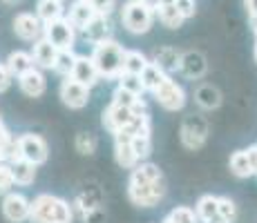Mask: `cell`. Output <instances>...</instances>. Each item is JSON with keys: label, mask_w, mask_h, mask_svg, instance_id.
Wrapping results in <instances>:
<instances>
[{"label": "cell", "mask_w": 257, "mask_h": 223, "mask_svg": "<svg viewBox=\"0 0 257 223\" xmlns=\"http://www.w3.org/2000/svg\"><path fill=\"white\" fill-rule=\"evenodd\" d=\"M168 78V74L164 72V69H161L159 65H157V63H148L146 65V69H143L141 72V83H143V89H148V92H155L157 87L161 85V83H164Z\"/></svg>", "instance_id": "44dd1931"}, {"label": "cell", "mask_w": 257, "mask_h": 223, "mask_svg": "<svg viewBox=\"0 0 257 223\" xmlns=\"http://www.w3.org/2000/svg\"><path fill=\"white\" fill-rule=\"evenodd\" d=\"M0 123H3V118H0Z\"/></svg>", "instance_id": "681fc988"}, {"label": "cell", "mask_w": 257, "mask_h": 223, "mask_svg": "<svg viewBox=\"0 0 257 223\" xmlns=\"http://www.w3.org/2000/svg\"><path fill=\"white\" fill-rule=\"evenodd\" d=\"M83 32H85V38H90L94 45L110 38V23H107V16H94V21L87 25Z\"/></svg>", "instance_id": "603a6c76"}, {"label": "cell", "mask_w": 257, "mask_h": 223, "mask_svg": "<svg viewBox=\"0 0 257 223\" xmlns=\"http://www.w3.org/2000/svg\"><path fill=\"white\" fill-rule=\"evenodd\" d=\"M132 136L130 134H125L123 130L114 132V154H116V163L121 167H125V170H135L137 163H139V158L135 156V152H132Z\"/></svg>", "instance_id": "7c38bea8"}, {"label": "cell", "mask_w": 257, "mask_h": 223, "mask_svg": "<svg viewBox=\"0 0 257 223\" xmlns=\"http://www.w3.org/2000/svg\"><path fill=\"white\" fill-rule=\"evenodd\" d=\"M244 7L250 18H257V0H244Z\"/></svg>", "instance_id": "b9f144b4"}, {"label": "cell", "mask_w": 257, "mask_h": 223, "mask_svg": "<svg viewBox=\"0 0 257 223\" xmlns=\"http://www.w3.org/2000/svg\"><path fill=\"white\" fill-rule=\"evenodd\" d=\"M9 141H12V134H9V130L3 125V123H0V150H3Z\"/></svg>", "instance_id": "ab89813d"}, {"label": "cell", "mask_w": 257, "mask_h": 223, "mask_svg": "<svg viewBox=\"0 0 257 223\" xmlns=\"http://www.w3.org/2000/svg\"><path fill=\"white\" fill-rule=\"evenodd\" d=\"M5 65H7L9 74H12L14 78H21L25 72H29L32 67H36L29 52H12V54H9V58L5 61Z\"/></svg>", "instance_id": "ffe728a7"}, {"label": "cell", "mask_w": 257, "mask_h": 223, "mask_svg": "<svg viewBox=\"0 0 257 223\" xmlns=\"http://www.w3.org/2000/svg\"><path fill=\"white\" fill-rule=\"evenodd\" d=\"M12 81H14V76L9 74L7 65H5V63H0V94L7 92V89L12 87Z\"/></svg>", "instance_id": "f35d334b"}, {"label": "cell", "mask_w": 257, "mask_h": 223, "mask_svg": "<svg viewBox=\"0 0 257 223\" xmlns=\"http://www.w3.org/2000/svg\"><path fill=\"white\" fill-rule=\"evenodd\" d=\"M43 38H47L58 52H61V49H72L74 43H76V29H74L70 25V21L63 16V18H56V21L45 23Z\"/></svg>", "instance_id": "277c9868"}, {"label": "cell", "mask_w": 257, "mask_h": 223, "mask_svg": "<svg viewBox=\"0 0 257 223\" xmlns=\"http://www.w3.org/2000/svg\"><path fill=\"white\" fill-rule=\"evenodd\" d=\"M9 167H12V176L16 185H32L36 181V165L34 163L18 158V161L9 163Z\"/></svg>", "instance_id": "d6986e66"}, {"label": "cell", "mask_w": 257, "mask_h": 223, "mask_svg": "<svg viewBox=\"0 0 257 223\" xmlns=\"http://www.w3.org/2000/svg\"><path fill=\"white\" fill-rule=\"evenodd\" d=\"M16 138H18V150H21V156L25 161L34 163L36 167L47 161L49 147L38 134H21V136H16Z\"/></svg>", "instance_id": "52a82bcc"}, {"label": "cell", "mask_w": 257, "mask_h": 223, "mask_svg": "<svg viewBox=\"0 0 257 223\" xmlns=\"http://www.w3.org/2000/svg\"><path fill=\"white\" fill-rule=\"evenodd\" d=\"M161 5H175V0H159Z\"/></svg>", "instance_id": "bcb514c9"}, {"label": "cell", "mask_w": 257, "mask_h": 223, "mask_svg": "<svg viewBox=\"0 0 257 223\" xmlns=\"http://www.w3.org/2000/svg\"><path fill=\"white\" fill-rule=\"evenodd\" d=\"M18 85H21L23 94H27V96L32 98H38L45 94V87H47V81L45 76H43V72L38 67H32L29 72H25L21 78H18Z\"/></svg>", "instance_id": "4fadbf2b"}, {"label": "cell", "mask_w": 257, "mask_h": 223, "mask_svg": "<svg viewBox=\"0 0 257 223\" xmlns=\"http://www.w3.org/2000/svg\"><path fill=\"white\" fill-rule=\"evenodd\" d=\"M152 94H155L157 103H159V105L164 107V110H168V112H177V110H181V107L186 105L184 87H181L177 81H172L170 76H168Z\"/></svg>", "instance_id": "8992f818"}, {"label": "cell", "mask_w": 257, "mask_h": 223, "mask_svg": "<svg viewBox=\"0 0 257 223\" xmlns=\"http://www.w3.org/2000/svg\"><path fill=\"white\" fill-rule=\"evenodd\" d=\"M230 172H233L235 176L239 178H248L253 176V165H250L248 161V154H246V150H237L233 156H230Z\"/></svg>", "instance_id": "d4e9b609"}, {"label": "cell", "mask_w": 257, "mask_h": 223, "mask_svg": "<svg viewBox=\"0 0 257 223\" xmlns=\"http://www.w3.org/2000/svg\"><path fill=\"white\" fill-rule=\"evenodd\" d=\"M5 3H9V5H16V3H21V0H5Z\"/></svg>", "instance_id": "7dc6e473"}, {"label": "cell", "mask_w": 257, "mask_h": 223, "mask_svg": "<svg viewBox=\"0 0 257 223\" xmlns=\"http://www.w3.org/2000/svg\"><path fill=\"white\" fill-rule=\"evenodd\" d=\"M148 63L150 61H148L141 52H137V49H125V54H123V72L125 74H137V76H141V72L146 69Z\"/></svg>", "instance_id": "cb8c5ba5"}, {"label": "cell", "mask_w": 257, "mask_h": 223, "mask_svg": "<svg viewBox=\"0 0 257 223\" xmlns=\"http://www.w3.org/2000/svg\"><path fill=\"white\" fill-rule=\"evenodd\" d=\"M94 9L90 7V3L87 0H76V3L72 5L70 9V16H67V21H70V25L74 29H85L87 25H90L94 21Z\"/></svg>", "instance_id": "e0dca14e"}, {"label": "cell", "mask_w": 257, "mask_h": 223, "mask_svg": "<svg viewBox=\"0 0 257 223\" xmlns=\"http://www.w3.org/2000/svg\"><path fill=\"white\" fill-rule=\"evenodd\" d=\"M179 56L181 54H177L172 47H161V49H157L152 63H157V65L168 74V72H172V69H179Z\"/></svg>", "instance_id": "4316f807"}, {"label": "cell", "mask_w": 257, "mask_h": 223, "mask_svg": "<svg viewBox=\"0 0 257 223\" xmlns=\"http://www.w3.org/2000/svg\"><path fill=\"white\" fill-rule=\"evenodd\" d=\"M14 185H16V183H14L9 163H0V194H9Z\"/></svg>", "instance_id": "d590c367"}, {"label": "cell", "mask_w": 257, "mask_h": 223, "mask_svg": "<svg viewBox=\"0 0 257 223\" xmlns=\"http://www.w3.org/2000/svg\"><path fill=\"white\" fill-rule=\"evenodd\" d=\"M175 7L184 18H192L195 16V12H197L195 0H175Z\"/></svg>", "instance_id": "74e56055"}, {"label": "cell", "mask_w": 257, "mask_h": 223, "mask_svg": "<svg viewBox=\"0 0 257 223\" xmlns=\"http://www.w3.org/2000/svg\"><path fill=\"white\" fill-rule=\"evenodd\" d=\"M32 223H72V205L61 196L38 194L29 205Z\"/></svg>", "instance_id": "6da1fadb"}, {"label": "cell", "mask_w": 257, "mask_h": 223, "mask_svg": "<svg viewBox=\"0 0 257 223\" xmlns=\"http://www.w3.org/2000/svg\"><path fill=\"white\" fill-rule=\"evenodd\" d=\"M253 21V29H255V38H257V18H250Z\"/></svg>", "instance_id": "f6af8a7d"}, {"label": "cell", "mask_w": 257, "mask_h": 223, "mask_svg": "<svg viewBox=\"0 0 257 223\" xmlns=\"http://www.w3.org/2000/svg\"><path fill=\"white\" fill-rule=\"evenodd\" d=\"M132 116H135L132 110H125V107H118V105H112L110 103V107L103 112V127L114 134L118 130H123V127L132 121Z\"/></svg>", "instance_id": "9a60e30c"}, {"label": "cell", "mask_w": 257, "mask_h": 223, "mask_svg": "<svg viewBox=\"0 0 257 223\" xmlns=\"http://www.w3.org/2000/svg\"><path fill=\"white\" fill-rule=\"evenodd\" d=\"M74 61H76V54L72 49H61L56 54V63H54V69H56L61 76H70L72 74V67H74Z\"/></svg>", "instance_id": "f546056e"}, {"label": "cell", "mask_w": 257, "mask_h": 223, "mask_svg": "<svg viewBox=\"0 0 257 223\" xmlns=\"http://www.w3.org/2000/svg\"><path fill=\"white\" fill-rule=\"evenodd\" d=\"M255 61H257V45H255Z\"/></svg>", "instance_id": "c3c4849f"}, {"label": "cell", "mask_w": 257, "mask_h": 223, "mask_svg": "<svg viewBox=\"0 0 257 223\" xmlns=\"http://www.w3.org/2000/svg\"><path fill=\"white\" fill-rule=\"evenodd\" d=\"M61 98L70 110H81V107H85L87 101H90V87L81 85V83H76L74 78L67 76L65 81L61 83Z\"/></svg>", "instance_id": "30bf717a"}, {"label": "cell", "mask_w": 257, "mask_h": 223, "mask_svg": "<svg viewBox=\"0 0 257 223\" xmlns=\"http://www.w3.org/2000/svg\"><path fill=\"white\" fill-rule=\"evenodd\" d=\"M168 219H170L172 223H197L199 221L197 214H195V210H190V207H186V205L175 207V210L168 214Z\"/></svg>", "instance_id": "e575fe53"}, {"label": "cell", "mask_w": 257, "mask_h": 223, "mask_svg": "<svg viewBox=\"0 0 257 223\" xmlns=\"http://www.w3.org/2000/svg\"><path fill=\"white\" fill-rule=\"evenodd\" d=\"M127 196L135 205L152 207L166 196V183L164 178H159V181L148 183V185H127Z\"/></svg>", "instance_id": "5b68a950"}, {"label": "cell", "mask_w": 257, "mask_h": 223, "mask_svg": "<svg viewBox=\"0 0 257 223\" xmlns=\"http://www.w3.org/2000/svg\"><path fill=\"white\" fill-rule=\"evenodd\" d=\"M159 178H164L159 165H155V163H141L139 165V163H137V167L130 174V183H127V185H148V183H155V181H159Z\"/></svg>", "instance_id": "ac0fdd59"}, {"label": "cell", "mask_w": 257, "mask_h": 223, "mask_svg": "<svg viewBox=\"0 0 257 223\" xmlns=\"http://www.w3.org/2000/svg\"><path fill=\"white\" fill-rule=\"evenodd\" d=\"M246 154H248V161H250V165H253V172L257 174V145L248 147V150H246Z\"/></svg>", "instance_id": "60d3db41"}, {"label": "cell", "mask_w": 257, "mask_h": 223, "mask_svg": "<svg viewBox=\"0 0 257 223\" xmlns=\"http://www.w3.org/2000/svg\"><path fill=\"white\" fill-rule=\"evenodd\" d=\"M206 223H226L224 219H221V216L219 214H217V216H212V219H208V221H206Z\"/></svg>", "instance_id": "ee69618b"}, {"label": "cell", "mask_w": 257, "mask_h": 223, "mask_svg": "<svg viewBox=\"0 0 257 223\" xmlns=\"http://www.w3.org/2000/svg\"><path fill=\"white\" fill-rule=\"evenodd\" d=\"M123 54H125V49H123L116 41L105 38V41L94 45V54L90 58L94 61V65H96L98 76L116 81V78L123 74Z\"/></svg>", "instance_id": "7a4b0ae2"}, {"label": "cell", "mask_w": 257, "mask_h": 223, "mask_svg": "<svg viewBox=\"0 0 257 223\" xmlns=\"http://www.w3.org/2000/svg\"><path fill=\"white\" fill-rule=\"evenodd\" d=\"M139 3H141V5H146V7H148V9H152V12H157V9H159V5H161L159 0H139Z\"/></svg>", "instance_id": "7bdbcfd3"}, {"label": "cell", "mask_w": 257, "mask_h": 223, "mask_svg": "<svg viewBox=\"0 0 257 223\" xmlns=\"http://www.w3.org/2000/svg\"><path fill=\"white\" fill-rule=\"evenodd\" d=\"M56 54L58 49L54 47L47 38H38L34 43L32 49V58H34V65L41 67V69H54V63H56Z\"/></svg>", "instance_id": "5bb4252c"}, {"label": "cell", "mask_w": 257, "mask_h": 223, "mask_svg": "<svg viewBox=\"0 0 257 223\" xmlns=\"http://www.w3.org/2000/svg\"><path fill=\"white\" fill-rule=\"evenodd\" d=\"M179 69L188 78H201L206 74V58L199 52H186L179 56Z\"/></svg>", "instance_id": "2e32d148"}, {"label": "cell", "mask_w": 257, "mask_h": 223, "mask_svg": "<svg viewBox=\"0 0 257 223\" xmlns=\"http://www.w3.org/2000/svg\"><path fill=\"white\" fill-rule=\"evenodd\" d=\"M195 214H197V219L204 221V223L208 219H212V216H217V196H212V194L201 196L195 205Z\"/></svg>", "instance_id": "83f0119b"}, {"label": "cell", "mask_w": 257, "mask_h": 223, "mask_svg": "<svg viewBox=\"0 0 257 223\" xmlns=\"http://www.w3.org/2000/svg\"><path fill=\"white\" fill-rule=\"evenodd\" d=\"M116 81H118V87L127 89V92L135 94V96H141V94L146 92V89H143V83H141V76H137V74H125L123 72Z\"/></svg>", "instance_id": "1f68e13d"}, {"label": "cell", "mask_w": 257, "mask_h": 223, "mask_svg": "<svg viewBox=\"0 0 257 223\" xmlns=\"http://www.w3.org/2000/svg\"><path fill=\"white\" fill-rule=\"evenodd\" d=\"M132 152H135V156L139 158H146V156H150V152H152V141H150V132H146V134H137V136H132Z\"/></svg>", "instance_id": "4dcf8cb0"}, {"label": "cell", "mask_w": 257, "mask_h": 223, "mask_svg": "<svg viewBox=\"0 0 257 223\" xmlns=\"http://www.w3.org/2000/svg\"><path fill=\"white\" fill-rule=\"evenodd\" d=\"M29 205L32 201L25 194H18V192H9L3 199V214L9 223H23L29 221Z\"/></svg>", "instance_id": "ba28073f"}, {"label": "cell", "mask_w": 257, "mask_h": 223, "mask_svg": "<svg viewBox=\"0 0 257 223\" xmlns=\"http://www.w3.org/2000/svg\"><path fill=\"white\" fill-rule=\"evenodd\" d=\"M43 29H45V25L41 23V18L36 14L23 12L14 18V32H16L18 38H23L27 43H36L38 38H43Z\"/></svg>", "instance_id": "9c48e42d"}, {"label": "cell", "mask_w": 257, "mask_h": 223, "mask_svg": "<svg viewBox=\"0 0 257 223\" xmlns=\"http://www.w3.org/2000/svg\"><path fill=\"white\" fill-rule=\"evenodd\" d=\"M63 0H38L36 5V16L41 18V23L45 25L49 21H56V18H63Z\"/></svg>", "instance_id": "7402d4cb"}, {"label": "cell", "mask_w": 257, "mask_h": 223, "mask_svg": "<svg viewBox=\"0 0 257 223\" xmlns=\"http://www.w3.org/2000/svg\"><path fill=\"white\" fill-rule=\"evenodd\" d=\"M121 21H123V27L130 34H146V32H150V27H152L155 12L148 9L146 5H141L139 0H127V3L123 5Z\"/></svg>", "instance_id": "3957f363"}, {"label": "cell", "mask_w": 257, "mask_h": 223, "mask_svg": "<svg viewBox=\"0 0 257 223\" xmlns=\"http://www.w3.org/2000/svg\"><path fill=\"white\" fill-rule=\"evenodd\" d=\"M217 214L221 216L226 223H233L237 219V205L228 196H217Z\"/></svg>", "instance_id": "d6a6232c"}, {"label": "cell", "mask_w": 257, "mask_h": 223, "mask_svg": "<svg viewBox=\"0 0 257 223\" xmlns=\"http://www.w3.org/2000/svg\"><path fill=\"white\" fill-rule=\"evenodd\" d=\"M87 3H90V7L94 9L96 16H110V12L114 9L116 0H87Z\"/></svg>", "instance_id": "8d00e7d4"}, {"label": "cell", "mask_w": 257, "mask_h": 223, "mask_svg": "<svg viewBox=\"0 0 257 223\" xmlns=\"http://www.w3.org/2000/svg\"><path fill=\"white\" fill-rule=\"evenodd\" d=\"M157 14H159L161 25H164V27H168V29H179L181 25H184V21H186V18L181 16L179 12H177L175 5H159Z\"/></svg>", "instance_id": "484cf974"}, {"label": "cell", "mask_w": 257, "mask_h": 223, "mask_svg": "<svg viewBox=\"0 0 257 223\" xmlns=\"http://www.w3.org/2000/svg\"><path fill=\"white\" fill-rule=\"evenodd\" d=\"M70 78H74L76 83H81V85H85V87L92 89L98 83V78H101V76H98L96 65H94V61L90 56H76Z\"/></svg>", "instance_id": "8fae6325"}, {"label": "cell", "mask_w": 257, "mask_h": 223, "mask_svg": "<svg viewBox=\"0 0 257 223\" xmlns=\"http://www.w3.org/2000/svg\"><path fill=\"white\" fill-rule=\"evenodd\" d=\"M219 92H217L212 85H201L197 89V103H199L201 107H206V110H212V107L219 105Z\"/></svg>", "instance_id": "f1b7e54d"}, {"label": "cell", "mask_w": 257, "mask_h": 223, "mask_svg": "<svg viewBox=\"0 0 257 223\" xmlns=\"http://www.w3.org/2000/svg\"><path fill=\"white\" fill-rule=\"evenodd\" d=\"M139 101H141L139 96H135V94H130L127 89H121V87H116L114 94H112V105L125 107V110H135V105Z\"/></svg>", "instance_id": "836d02e7"}]
</instances>
